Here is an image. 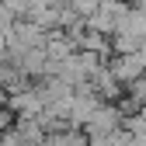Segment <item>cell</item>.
Listing matches in <instances>:
<instances>
[{"instance_id":"6da1fadb","label":"cell","mask_w":146,"mask_h":146,"mask_svg":"<svg viewBox=\"0 0 146 146\" xmlns=\"http://www.w3.org/2000/svg\"><path fill=\"white\" fill-rule=\"evenodd\" d=\"M118 129H122V115H118V108L101 101L80 132H84V136H87V143H90V139H104V136H111V132H118Z\"/></svg>"},{"instance_id":"7a4b0ae2","label":"cell","mask_w":146,"mask_h":146,"mask_svg":"<svg viewBox=\"0 0 146 146\" xmlns=\"http://www.w3.org/2000/svg\"><path fill=\"white\" fill-rule=\"evenodd\" d=\"M4 108L11 111V118H38V115L45 111L35 87H25V90H17V94H11V98L4 101Z\"/></svg>"},{"instance_id":"3957f363","label":"cell","mask_w":146,"mask_h":146,"mask_svg":"<svg viewBox=\"0 0 146 146\" xmlns=\"http://www.w3.org/2000/svg\"><path fill=\"white\" fill-rule=\"evenodd\" d=\"M104 66H108V73L115 77V84H118L122 90L129 87V84H136V80H143V77H146L143 66L136 63V56H111Z\"/></svg>"},{"instance_id":"277c9868","label":"cell","mask_w":146,"mask_h":146,"mask_svg":"<svg viewBox=\"0 0 146 146\" xmlns=\"http://www.w3.org/2000/svg\"><path fill=\"white\" fill-rule=\"evenodd\" d=\"M42 52H45L49 63H63V59H70L77 49H73V42L66 38V31L56 28V31H45V45H42Z\"/></svg>"},{"instance_id":"5b68a950","label":"cell","mask_w":146,"mask_h":146,"mask_svg":"<svg viewBox=\"0 0 146 146\" xmlns=\"http://www.w3.org/2000/svg\"><path fill=\"white\" fill-rule=\"evenodd\" d=\"M11 132L21 139L25 146H42V139H45L38 118H14V122H11Z\"/></svg>"},{"instance_id":"8992f818","label":"cell","mask_w":146,"mask_h":146,"mask_svg":"<svg viewBox=\"0 0 146 146\" xmlns=\"http://www.w3.org/2000/svg\"><path fill=\"white\" fill-rule=\"evenodd\" d=\"M66 7H70L73 14H77L80 21H87V17H90V14H94V11L101 7V0H66Z\"/></svg>"}]
</instances>
